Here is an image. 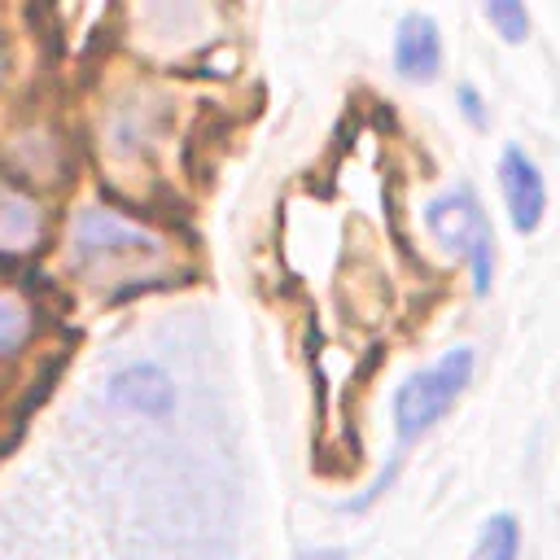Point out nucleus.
Returning <instances> with one entry per match:
<instances>
[{
  "mask_svg": "<svg viewBox=\"0 0 560 560\" xmlns=\"http://www.w3.org/2000/svg\"><path fill=\"white\" fill-rule=\"evenodd\" d=\"M302 560H346V551H337V547H328V551H315V556H302Z\"/></svg>",
  "mask_w": 560,
  "mask_h": 560,
  "instance_id": "nucleus-12",
  "label": "nucleus"
},
{
  "mask_svg": "<svg viewBox=\"0 0 560 560\" xmlns=\"http://www.w3.org/2000/svg\"><path fill=\"white\" fill-rule=\"evenodd\" d=\"M31 328H35V315L26 298H18L13 289H0V359H13L26 346Z\"/></svg>",
  "mask_w": 560,
  "mask_h": 560,
  "instance_id": "nucleus-9",
  "label": "nucleus"
},
{
  "mask_svg": "<svg viewBox=\"0 0 560 560\" xmlns=\"http://www.w3.org/2000/svg\"><path fill=\"white\" fill-rule=\"evenodd\" d=\"M394 70L407 83H433L442 70V35L429 13H407L394 35Z\"/></svg>",
  "mask_w": 560,
  "mask_h": 560,
  "instance_id": "nucleus-5",
  "label": "nucleus"
},
{
  "mask_svg": "<svg viewBox=\"0 0 560 560\" xmlns=\"http://www.w3.org/2000/svg\"><path fill=\"white\" fill-rule=\"evenodd\" d=\"M175 262L171 245L109 210H79L70 228V267L79 280L96 289H118V284H140L162 276Z\"/></svg>",
  "mask_w": 560,
  "mask_h": 560,
  "instance_id": "nucleus-1",
  "label": "nucleus"
},
{
  "mask_svg": "<svg viewBox=\"0 0 560 560\" xmlns=\"http://www.w3.org/2000/svg\"><path fill=\"white\" fill-rule=\"evenodd\" d=\"M516 551H521V525L512 512H499L481 525L472 560H516Z\"/></svg>",
  "mask_w": 560,
  "mask_h": 560,
  "instance_id": "nucleus-8",
  "label": "nucleus"
},
{
  "mask_svg": "<svg viewBox=\"0 0 560 560\" xmlns=\"http://www.w3.org/2000/svg\"><path fill=\"white\" fill-rule=\"evenodd\" d=\"M35 236H39V210L22 192L0 184V249H22Z\"/></svg>",
  "mask_w": 560,
  "mask_h": 560,
  "instance_id": "nucleus-7",
  "label": "nucleus"
},
{
  "mask_svg": "<svg viewBox=\"0 0 560 560\" xmlns=\"http://www.w3.org/2000/svg\"><path fill=\"white\" fill-rule=\"evenodd\" d=\"M486 22L508 39V44H521L529 39V13L525 4H512V0H490L486 4Z\"/></svg>",
  "mask_w": 560,
  "mask_h": 560,
  "instance_id": "nucleus-10",
  "label": "nucleus"
},
{
  "mask_svg": "<svg viewBox=\"0 0 560 560\" xmlns=\"http://www.w3.org/2000/svg\"><path fill=\"white\" fill-rule=\"evenodd\" d=\"M472 381V350L468 346H455L446 350L433 368L416 372L398 394H394V424H398V442H416L420 433H429L451 407L455 398L468 389Z\"/></svg>",
  "mask_w": 560,
  "mask_h": 560,
  "instance_id": "nucleus-2",
  "label": "nucleus"
},
{
  "mask_svg": "<svg viewBox=\"0 0 560 560\" xmlns=\"http://www.w3.org/2000/svg\"><path fill=\"white\" fill-rule=\"evenodd\" d=\"M109 398L127 411H140V416H166L175 402V389H171V376L162 368L136 363L109 381Z\"/></svg>",
  "mask_w": 560,
  "mask_h": 560,
  "instance_id": "nucleus-6",
  "label": "nucleus"
},
{
  "mask_svg": "<svg viewBox=\"0 0 560 560\" xmlns=\"http://www.w3.org/2000/svg\"><path fill=\"white\" fill-rule=\"evenodd\" d=\"M424 228L446 249H464L468 262H472V289L490 293V280H494V236H490V223H486V210H481L477 192L459 184V188L433 197L429 210H424Z\"/></svg>",
  "mask_w": 560,
  "mask_h": 560,
  "instance_id": "nucleus-3",
  "label": "nucleus"
},
{
  "mask_svg": "<svg viewBox=\"0 0 560 560\" xmlns=\"http://www.w3.org/2000/svg\"><path fill=\"white\" fill-rule=\"evenodd\" d=\"M499 184H503V201H508L512 228L516 232H534L542 223V210H547V184H542L534 158H525V149H516V144L503 149Z\"/></svg>",
  "mask_w": 560,
  "mask_h": 560,
  "instance_id": "nucleus-4",
  "label": "nucleus"
},
{
  "mask_svg": "<svg viewBox=\"0 0 560 560\" xmlns=\"http://www.w3.org/2000/svg\"><path fill=\"white\" fill-rule=\"evenodd\" d=\"M459 105H464V114H468V122H477V127L486 122V114H481V96H477V92H472L468 83L459 88Z\"/></svg>",
  "mask_w": 560,
  "mask_h": 560,
  "instance_id": "nucleus-11",
  "label": "nucleus"
}]
</instances>
